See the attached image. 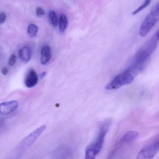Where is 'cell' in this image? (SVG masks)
<instances>
[{
  "instance_id": "6da1fadb",
  "label": "cell",
  "mask_w": 159,
  "mask_h": 159,
  "mask_svg": "<svg viewBox=\"0 0 159 159\" xmlns=\"http://www.w3.org/2000/svg\"><path fill=\"white\" fill-rule=\"evenodd\" d=\"M111 120H105L100 126L99 131L94 140L86 147L84 159H95L103 146L105 139L109 130Z\"/></svg>"
},
{
  "instance_id": "7a4b0ae2",
  "label": "cell",
  "mask_w": 159,
  "mask_h": 159,
  "mask_svg": "<svg viewBox=\"0 0 159 159\" xmlns=\"http://www.w3.org/2000/svg\"><path fill=\"white\" fill-rule=\"evenodd\" d=\"M159 42V28L154 35L147 41L134 57L133 63L144 64L149 56L155 51Z\"/></svg>"
},
{
  "instance_id": "3957f363",
  "label": "cell",
  "mask_w": 159,
  "mask_h": 159,
  "mask_svg": "<svg viewBox=\"0 0 159 159\" xmlns=\"http://www.w3.org/2000/svg\"><path fill=\"white\" fill-rule=\"evenodd\" d=\"M138 73L130 68L127 69L123 72L120 74L108 83L105 87L107 90H112L118 89L120 87L130 84L132 82Z\"/></svg>"
},
{
  "instance_id": "277c9868",
  "label": "cell",
  "mask_w": 159,
  "mask_h": 159,
  "mask_svg": "<svg viewBox=\"0 0 159 159\" xmlns=\"http://www.w3.org/2000/svg\"><path fill=\"white\" fill-rule=\"evenodd\" d=\"M159 20V3L152 8L143 21L139 30L140 35L143 37L147 35Z\"/></svg>"
},
{
  "instance_id": "5b68a950",
  "label": "cell",
  "mask_w": 159,
  "mask_h": 159,
  "mask_svg": "<svg viewBox=\"0 0 159 159\" xmlns=\"http://www.w3.org/2000/svg\"><path fill=\"white\" fill-rule=\"evenodd\" d=\"M47 128L46 125H43L27 135L20 142L19 147L22 149H26L33 145Z\"/></svg>"
},
{
  "instance_id": "8992f818",
  "label": "cell",
  "mask_w": 159,
  "mask_h": 159,
  "mask_svg": "<svg viewBox=\"0 0 159 159\" xmlns=\"http://www.w3.org/2000/svg\"><path fill=\"white\" fill-rule=\"evenodd\" d=\"M159 150V141L146 147L140 151L136 159H153Z\"/></svg>"
},
{
  "instance_id": "52a82bcc",
  "label": "cell",
  "mask_w": 159,
  "mask_h": 159,
  "mask_svg": "<svg viewBox=\"0 0 159 159\" xmlns=\"http://www.w3.org/2000/svg\"><path fill=\"white\" fill-rule=\"evenodd\" d=\"M18 102L16 101H11L4 102L0 104V114L7 115L13 113L18 107Z\"/></svg>"
},
{
  "instance_id": "ba28073f",
  "label": "cell",
  "mask_w": 159,
  "mask_h": 159,
  "mask_svg": "<svg viewBox=\"0 0 159 159\" xmlns=\"http://www.w3.org/2000/svg\"><path fill=\"white\" fill-rule=\"evenodd\" d=\"M72 151L68 147L62 146L58 148L53 154V159H72Z\"/></svg>"
},
{
  "instance_id": "9c48e42d",
  "label": "cell",
  "mask_w": 159,
  "mask_h": 159,
  "mask_svg": "<svg viewBox=\"0 0 159 159\" xmlns=\"http://www.w3.org/2000/svg\"><path fill=\"white\" fill-rule=\"evenodd\" d=\"M39 80L38 75L34 70H31L28 73L25 77V86L28 88H32L35 87Z\"/></svg>"
},
{
  "instance_id": "30bf717a",
  "label": "cell",
  "mask_w": 159,
  "mask_h": 159,
  "mask_svg": "<svg viewBox=\"0 0 159 159\" xmlns=\"http://www.w3.org/2000/svg\"><path fill=\"white\" fill-rule=\"evenodd\" d=\"M52 57V53L50 48L48 46H44L42 48L41 52V57L40 61L41 63L43 65L47 64L51 59Z\"/></svg>"
},
{
  "instance_id": "8fae6325",
  "label": "cell",
  "mask_w": 159,
  "mask_h": 159,
  "mask_svg": "<svg viewBox=\"0 0 159 159\" xmlns=\"http://www.w3.org/2000/svg\"><path fill=\"white\" fill-rule=\"evenodd\" d=\"M139 137V133L134 131H129L122 136L120 141L123 143H128L136 141Z\"/></svg>"
},
{
  "instance_id": "7c38bea8",
  "label": "cell",
  "mask_w": 159,
  "mask_h": 159,
  "mask_svg": "<svg viewBox=\"0 0 159 159\" xmlns=\"http://www.w3.org/2000/svg\"><path fill=\"white\" fill-rule=\"evenodd\" d=\"M20 57L23 62L27 63L31 57V51L29 47H23L19 52Z\"/></svg>"
},
{
  "instance_id": "4fadbf2b",
  "label": "cell",
  "mask_w": 159,
  "mask_h": 159,
  "mask_svg": "<svg viewBox=\"0 0 159 159\" xmlns=\"http://www.w3.org/2000/svg\"><path fill=\"white\" fill-rule=\"evenodd\" d=\"M68 19L67 16L64 14H61L60 18L59 30L61 32L65 31L68 26Z\"/></svg>"
},
{
  "instance_id": "5bb4252c",
  "label": "cell",
  "mask_w": 159,
  "mask_h": 159,
  "mask_svg": "<svg viewBox=\"0 0 159 159\" xmlns=\"http://www.w3.org/2000/svg\"><path fill=\"white\" fill-rule=\"evenodd\" d=\"M38 29L37 26L34 24H31L29 25L28 29V33L31 37H34L36 36L38 32Z\"/></svg>"
},
{
  "instance_id": "9a60e30c",
  "label": "cell",
  "mask_w": 159,
  "mask_h": 159,
  "mask_svg": "<svg viewBox=\"0 0 159 159\" xmlns=\"http://www.w3.org/2000/svg\"><path fill=\"white\" fill-rule=\"evenodd\" d=\"M48 16L52 26L54 27H57L58 24V19L56 13L53 11H50L48 14Z\"/></svg>"
},
{
  "instance_id": "2e32d148",
  "label": "cell",
  "mask_w": 159,
  "mask_h": 159,
  "mask_svg": "<svg viewBox=\"0 0 159 159\" xmlns=\"http://www.w3.org/2000/svg\"><path fill=\"white\" fill-rule=\"evenodd\" d=\"M152 0H145V2L143 3L142 5L140 6L139 7H138L137 9H135L134 11L133 12L132 14L134 15H136V14L139 13V12H141L142 10H143L144 8H146L151 2Z\"/></svg>"
},
{
  "instance_id": "e0dca14e",
  "label": "cell",
  "mask_w": 159,
  "mask_h": 159,
  "mask_svg": "<svg viewBox=\"0 0 159 159\" xmlns=\"http://www.w3.org/2000/svg\"><path fill=\"white\" fill-rule=\"evenodd\" d=\"M17 57L16 56L15 54H13L10 56L8 60V64L10 66H13L16 62Z\"/></svg>"
},
{
  "instance_id": "ac0fdd59",
  "label": "cell",
  "mask_w": 159,
  "mask_h": 159,
  "mask_svg": "<svg viewBox=\"0 0 159 159\" xmlns=\"http://www.w3.org/2000/svg\"><path fill=\"white\" fill-rule=\"evenodd\" d=\"M36 12L38 16H41L45 15V11L41 7H38L36 8Z\"/></svg>"
},
{
  "instance_id": "d6986e66",
  "label": "cell",
  "mask_w": 159,
  "mask_h": 159,
  "mask_svg": "<svg viewBox=\"0 0 159 159\" xmlns=\"http://www.w3.org/2000/svg\"><path fill=\"white\" fill-rule=\"evenodd\" d=\"M6 19V14L3 12H2L0 14V24L4 23Z\"/></svg>"
},
{
  "instance_id": "ffe728a7",
  "label": "cell",
  "mask_w": 159,
  "mask_h": 159,
  "mask_svg": "<svg viewBox=\"0 0 159 159\" xmlns=\"http://www.w3.org/2000/svg\"><path fill=\"white\" fill-rule=\"evenodd\" d=\"M1 73L3 75H6L8 73V70L6 67H4L1 70Z\"/></svg>"
},
{
  "instance_id": "44dd1931",
  "label": "cell",
  "mask_w": 159,
  "mask_h": 159,
  "mask_svg": "<svg viewBox=\"0 0 159 159\" xmlns=\"http://www.w3.org/2000/svg\"><path fill=\"white\" fill-rule=\"evenodd\" d=\"M46 75V72H43L42 73V74H41V75H40V77L41 78H43Z\"/></svg>"
}]
</instances>
